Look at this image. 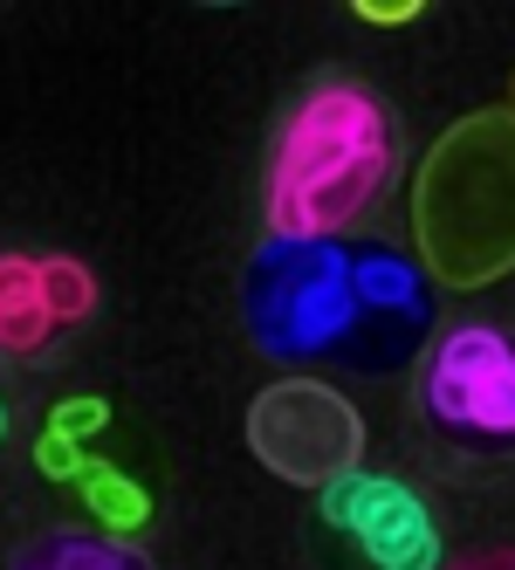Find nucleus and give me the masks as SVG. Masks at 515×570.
Segmentation results:
<instances>
[{"label":"nucleus","mask_w":515,"mask_h":570,"mask_svg":"<svg viewBox=\"0 0 515 570\" xmlns=\"http://www.w3.org/2000/svg\"><path fill=\"white\" fill-rule=\"evenodd\" d=\"M241 316L255 351L275 364L344 357L350 372H392L419 351L433 303L419 268L392 248L268 234L241 275Z\"/></svg>","instance_id":"nucleus-1"},{"label":"nucleus","mask_w":515,"mask_h":570,"mask_svg":"<svg viewBox=\"0 0 515 570\" xmlns=\"http://www.w3.org/2000/svg\"><path fill=\"white\" fill-rule=\"evenodd\" d=\"M399 166L392 117L365 83H316L268 151V227L275 240H344L358 227Z\"/></svg>","instance_id":"nucleus-2"},{"label":"nucleus","mask_w":515,"mask_h":570,"mask_svg":"<svg viewBox=\"0 0 515 570\" xmlns=\"http://www.w3.org/2000/svg\"><path fill=\"white\" fill-rule=\"evenodd\" d=\"M419 268L440 289H488L515 262V117L474 110L433 138L413 179Z\"/></svg>","instance_id":"nucleus-3"},{"label":"nucleus","mask_w":515,"mask_h":570,"mask_svg":"<svg viewBox=\"0 0 515 570\" xmlns=\"http://www.w3.org/2000/svg\"><path fill=\"white\" fill-rule=\"evenodd\" d=\"M248 446L268 474L296 488H330L365 468V413L324 379H275L248 405Z\"/></svg>","instance_id":"nucleus-4"},{"label":"nucleus","mask_w":515,"mask_h":570,"mask_svg":"<svg viewBox=\"0 0 515 570\" xmlns=\"http://www.w3.org/2000/svg\"><path fill=\"white\" fill-rule=\"evenodd\" d=\"M426 413L454 433H488L508 440L515 426V351L495 323H454V331L426 351L419 372Z\"/></svg>","instance_id":"nucleus-5"},{"label":"nucleus","mask_w":515,"mask_h":570,"mask_svg":"<svg viewBox=\"0 0 515 570\" xmlns=\"http://www.w3.org/2000/svg\"><path fill=\"white\" fill-rule=\"evenodd\" d=\"M316 495H324V515L344 537L365 543V557L378 570H440V529H433V509L406 481L350 468L330 488H316Z\"/></svg>","instance_id":"nucleus-6"},{"label":"nucleus","mask_w":515,"mask_h":570,"mask_svg":"<svg viewBox=\"0 0 515 570\" xmlns=\"http://www.w3.org/2000/svg\"><path fill=\"white\" fill-rule=\"evenodd\" d=\"M8 570H151L131 543L117 537H90V529H49V537H34Z\"/></svg>","instance_id":"nucleus-7"},{"label":"nucleus","mask_w":515,"mask_h":570,"mask_svg":"<svg viewBox=\"0 0 515 570\" xmlns=\"http://www.w3.org/2000/svg\"><path fill=\"white\" fill-rule=\"evenodd\" d=\"M49 331L56 323L34 282V255H0V351H42Z\"/></svg>","instance_id":"nucleus-8"},{"label":"nucleus","mask_w":515,"mask_h":570,"mask_svg":"<svg viewBox=\"0 0 515 570\" xmlns=\"http://www.w3.org/2000/svg\"><path fill=\"white\" fill-rule=\"evenodd\" d=\"M76 488H83V502H90V515H97V522H110L117 537H125V529H138V522L151 515V502H145V488H138L131 474H117V468H103V461H83V474H76Z\"/></svg>","instance_id":"nucleus-9"},{"label":"nucleus","mask_w":515,"mask_h":570,"mask_svg":"<svg viewBox=\"0 0 515 570\" xmlns=\"http://www.w3.org/2000/svg\"><path fill=\"white\" fill-rule=\"evenodd\" d=\"M34 282H42L49 323H83L97 309V275L76 255H34Z\"/></svg>","instance_id":"nucleus-10"},{"label":"nucleus","mask_w":515,"mask_h":570,"mask_svg":"<svg viewBox=\"0 0 515 570\" xmlns=\"http://www.w3.org/2000/svg\"><path fill=\"white\" fill-rule=\"evenodd\" d=\"M103 420H110V413H103V399H69V405H56V420H49V433L76 446V440H90V433H97Z\"/></svg>","instance_id":"nucleus-11"},{"label":"nucleus","mask_w":515,"mask_h":570,"mask_svg":"<svg viewBox=\"0 0 515 570\" xmlns=\"http://www.w3.org/2000/svg\"><path fill=\"white\" fill-rule=\"evenodd\" d=\"M42 468L49 474H62V481H76V474H83V446H69V440H42Z\"/></svg>","instance_id":"nucleus-12"},{"label":"nucleus","mask_w":515,"mask_h":570,"mask_svg":"<svg viewBox=\"0 0 515 570\" xmlns=\"http://www.w3.org/2000/svg\"><path fill=\"white\" fill-rule=\"evenodd\" d=\"M358 21H385V28H399V21H419V0H406V8H365V0H358Z\"/></svg>","instance_id":"nucleus-13"},{"label":"nucleus","mask_w":515,"mask_h":570,"mask_svg":"<svg viewBox=\"0 0 515 570\" xmlns=\"http://www.w3.org/2000/svg\"><path fill=\"white\" fill-rule=\"evenodd\" d=\"M0 440H8V405H0Z\"/></svg>","instance_id":"nucleus-14"},{"label":"nucleus","mask_w":515,"mask_h":570,"mask_svg":"<svg viewBox=\"0 0 515 570\" xmlns=\"http://www.w3.org/2000/svg\"><path fill=\"white\" fill-rule=\"evenodd\" d=\"M460 570H474V563H460ZM488 570H495V563H488Z\"/></svg>","instance_id":"nucleus-15"}]
</instances>
